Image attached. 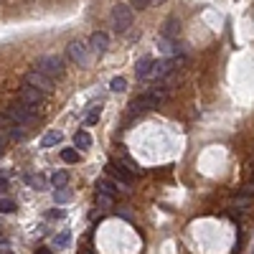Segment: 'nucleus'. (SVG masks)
<instances>
[{"instance_id":"nucleus-1","label":"nucleus","mask_w":254,"mask_h":254,"mask_svg":"<svg viewBox=\"0 0 254 254\" xmlns=\"http://www.w3.org/2000/svg\"><path fill=\"white\" fill-rule=\"evenodd\" d=\"M33 69L46 74L49 79H61L64 76V59L56 56V53H43L41 59H36V66H33Z\"/></svg>"},{"instance_id":"nucleus-2","label":"nucleus","mask_w":254,"mask_h":254,"mask_svg":"<svg viewBox=\"0 0 254 254\" xmlns=\"http://www.w3.org/2000/svg\"><path fill=\"white\" fill-rule=\"evenodd\" d=\"M5 117L10 119V122H16V125H23V127H28V125H33V122H36V112H33V107L23 104V102H20V99L8 107Z\"/></svg>"},{"instance_id":"nucleus-3","label":"nucleus","mask_w":254,"mask_h":254,"mask_svg":"<svg viewBox=\"0 0 254 254\" xmlns=\"http://www.w3.org/2000/svg\"><path fill=\"white\" fill-rule=\"evenodd\" d=\"M112 23L117 33H125L132 26V8L130 5H115L112 8Z\"/></svg>"},{"instance_id":"nucleus-4","label":"nucleus","mask_w":254,"mask_h":254,"mask_svg":"<svg viewBox=\"0 0 254 254\" xmlns=\"http://www.w3.org/2000/svg\"><path fill=\"white\" fill-rule=\"evenodd\" d=\"M23 82H26V86H33V89H41L43 94H49V92L53 89V79H49L46 74H41V71H36V69H31V71L23 76Z\"/></svg>"},{"instance_id":"nucleus-5","label":"nucleus","mask_w":254,"mask_h":254,"mask_svg":"<svg viewBox=\"0 0 254 254\" xmlns=\"http://www.w3.org/2000/svg\"><path fill=\"white\" fill-rule=\"evenodd\" d=\"M66 56H69V61H74L76 66H84L89 61V49H86L82 41H71L69 46H66Z\"/></svg>"},{"instance_id":"nucleus-6","label":"nucleus","mask_w":254,"mask_h":254,"mask_svg":"<svg viewBox=\"0 0 254 254\" xmlns=\"http://www.w3.org/2000/svg\"><path fill=\"white\" fill-rule=\"evenodd\" d=\"M158 104H160V94L158 92H145L132 102V112H148V109H155Z\"/></svg>"},{"instance_id":"nucleus-7","label":"nucleus","mask_w":254,"mask_h":254,"mask_svg":"<svg viewBox=\"0 0 254 254\" xmlns=\"http://www.w3.org/2000/svg\"><path fill=\"white\" fill-rule=\"evenodd\" d=\"M107 173H109V175H115L117 183H122V186L132 183V178H135V175H132V173L125 168V163H122V160H109V163H107Z\"/></svg>"},{"instance_id":"nucleus-8","label":"nucleus","mask_w":254,"mask_h":254,"mask_svg":"<svg viewBox=\"0 0 254 254\" xmlns=\"http://www.w3.org/2000/svg\"><path fill=\"white\" fill-rule=\"evenodd\" d=\"M89 49L94 56H104V53L109 51V36L104 31H97V33H92V38H89Z\"/></svg>"},{"instance_id":"nucleus-9","label":"nucleus","mask_w":254,"mask_h":254,"mask_svg":"<svg viewBox=\"0 0 254 254\" xmlns=\"http://www.w3.org/2000/svg\"><path fill=\"white\" fill-rule=\"evenodd\" d=\"M43 99H46V94L41 89H33V86H23V89H20V102L28 104V107H38Z\"/></svg>"},{"instance_id":"nucleus-10","label":"nucleus","mask_w":254,"mask_h":254,"mask_svg":"<svg viewBox=\"0 0 254 254\" xmlns=\"http://www.w3.org/2000/svg\"><path fill=\"white\" fill-rule=\"evenodd\" d=\"M152 66H155V64H152L150 56H142V59L137 61V66H135V74L140 76V79H145V76L152 74Z\"/></svg>"},{"instance_id":"nucleus-11","label":"nucleus","mask_w":254,"mask_h":254,"mask_svg":"<svg viewBox=\"0 0 254 254\" xmlns=\"http://www.w3.org/2000/svg\"><path fill=\"white\" fill-rule=\"evenodd\" d=\"M178 33H181V23L175 18H168L165 20V28H163V38H178Z\"/></svg>"},{"instance_id":"nucleus-12","label":"nucleus","mask_w":254,"mask_h":254,"mask_svg":"<svg viewBox=\"0 0 254 254\" xmlns=\"http://www.w3.org/2000/svg\"><path fill=\"white\" fill-rule=\"evenodd\" d=\"M97 186H99V191H97V193H107V196H112V198L119 193V186L112 183V181H107V178H99Z\"/></svg>"},{"instance_id":"nucleus-13","label":"nucleus","mask_w":254,"mask_h":254,"mask_svg":"<svg viewBox=\"0 0 254 254\" xmlns=\"http://www.w3.org/2000/svg\"><path fill=\"white\" fill-rule=\"evenodd\" d=\"M173 59H163V61H158L155 66H152V74L155 76H165V74H170L173 71Z\"/></svg>"},{"instance_id":"nucleus-14","label":"nucleus","mask_w":254,"mask_h":254,"mask_svg":"<svg viewBox=\"0 0 254 254\" xmlns=\"http://www.w3.org/2000/svg\"><path fill=\"white\" fill-rule=\"evenodd\" d=\"M56 142H61V132H59V130H51V132H46V135H43L41 148H53Z\"/></svg>"},{"instance_id":"nucleus-15","label":"nucleus","mask_w":254,"mask_h":254,"mask_svg":"<svg viewBox=\"0 0 254 254\" xmlns=\"http://www.w3.org/2000/svg\"><path fill=\"white\" fill-rule=\"evenodd\" d=\"M74 145H76V148H89V145H92V135H89L86 130H79V132L74 135Z\"/></svg>"},{"instance_id":"nucleus-16","label":"nucleus","mask_w":254,"mask_h":254,"mask_svg":"<svg viewBox=\"0 0 254 254\" xmlns=\"http://www.w3.org/2000/svg\"><path fill=\"white\" fill-rule=\"evenodd\" d=\"M51 183L56 186V188H64V186L69 183V173H66V170H56L51 175Z\"/></svg>"},{"instance_id":"nucleus-17","label":"nucleus","mask_w":254,"mask_h":254,"mask_svg":"<svg viewBox=\"0 0 254 254\" xmlns=\"http://www.w3.org/2000/svg\"><path fill=\"white\" fill-rule=\"evenodd\" d=\"M69 198H71V191L66 188V186H64V188H56V191H53V201H56V203H66Z\"/></svg>"},{"instance_id":"nucleus-18","label":"nucleus","mask_w":254,"mask_h":254,"mask_svg":"<svg viewBox=\"0 0 254 254\" xmlns=\"http://www.w3.org/2000/svg\"><path fill=\"white\" fill-rule=\"evenodd\" d=\"M69 241H71V234H69V231H61V234L53 239V244H56V249H66V247H69Z\"/></svg>"},{"instance_id":"nucleus-19","label":"nucleus","mask_w":254,"mask_h":254,"mask_svg":"<svg viewBox=\"0 0 254 254\" xmlns=\"http://www.w3.org/2000/svg\"><path fill=\"white\" fill-rule=\"evenodd\" d=\"M61 160L64 163H76V160H79V152H76L74 148H64L61 150Z\"/></svg>"},{"instance_id":"nucleus-20","label":"nucleus","mask_w":254,"mask_h":254,"mask_svg":"<svg viewBox=\"0 0 254 254\" xmlns=\"http://www.w3.org/2000/svg\"><path fill=\"white\" fill-rule=\"evenodd\" d=\"M109 89H112V92H125V89H127V82H125V76H115V79L109 82Z\"/></svg>"},{"instance_id":"nucleus-21","label":"nucleus","mask_w":254,"mask_h":254,"mask_svg":"<svg viewBox=\"0 0 254 254\" xmlns=\"http://www.w3.org/2000/svg\"><path fill=\"white\" fill-rule=\"evenodd\" d=\"M13 211H16L13 198H0V214H13Z\"/></svg>"},{"instance_id":"nucleus-22","label":"nucleus","mask_w":254,"mask_h":254,"mask_svg":"<svg viewBox=\"0 0 254 254\" xmlns=\"http://www.w3.org/2000/svg\"><path fill=\"white\" fill-rule=\"evenodd\" d=\"M99 115H102V104H97V107H92V112L86 115V125H97V119H99Z\"/></svg>"},{"instance_id":"nucleus-23","label":"nucleus","mask_w":254,"mask_h":254,"mask_svg":"<svg viewBox=\"0 0 254 254\" xmlns=\"http://www.w3.org/2000/svg\"><path fill=\"white\" fill-rule=\"evenodd\" d=\"M109 203H112V196H107V193H97V206H99V208H107Z\"/></svg>"},{"instance_id":"nucleus-24","label":"nucleus","mask_w":254,"mask_h":254,"mask_svg":"<svg viewBox=\"0 0 254 254\" xmlns=\"http://www.w3.org/2000/svg\"><path fill=\"white\" fill-rule=\"evenodd\" d=\"M150 3H152V0H130V5H135L137 10H145V8H150Z\"/></svg>"},{"instance_id":"nucleus-25","label":"nucleus","mask_w":254,"mask_h":254,"mask_svg":"<svg viewBox=\"0 0 254 254\" xmlns=\"http://www.w3.org/2000/svg\"><path fill=\"white\" fill-rule=\"evenodd\" d=\"M36 186H38V188H43V186H46V178H43V175H36Z\"/></svg>"},{"instance_id":"nucleus-26","label":"nucleus","mask_w":254,"mask_h":254,"mask_svg":"<svg viewBox=\"0 0 254 254\" xmlns=\"http://www.w3.org/2000/svg\"><path fill=\"white\" fill-rule=\"evenodd\" d=\"M8 188V181H5V175H0V193H3Z\"/></svg>"},{"instance_id":"nucleus-27","label":"nucleus","mask_w":254,"mask_h":254,"mask_svg":"<svg viewBox=\"0 0 254 254\" xmlns=\"http://www.w3.org/2000/svg\"><path fill=\"white\" fill-rule=\"evenodd\" d=\"M49 216H51V219H61V216H64V211H61V208H56V211H51Z\"/></svg>"},{"instance_id":"nucleus-28","label":"nucleus","mask_w":254,"mask_h":254,"mask_svg":"<svg viewBox=\"0 0 254 254\" xmlns=\"http://www.w3.org/2000/svg\"><path fill=\"white\" fill-rule=\"evenodd\" d=\"M36 254H53L51 249H36Z\"/></svg>"},{"instance_id":"nucleus-29","label":"nucleus","mask_w":254,"mask_h":254,"mask_svg":"<svg viewBox=\"0 0 254 254\" xmlns=\"http://www.w3.org/2000/svg\"><path fill=\"white\" fill-rule=\"evenodd\" d=\"M79 254H94V252H92V249H82Z\"/></svg>"},{"instance_id":"nucleus-30","label":"nucleus","mask_w":254,"mask_h":254,"mask_svg":"<svg viewBox=\"0 0 254 254\" xmlns=\"http://www.w3.org/2000/svg\"><path fill=\"white\" fill-rule=\"evenodd\" d=\"M5 254H13V252H5Z\"/></svg>"},{"instance_id":"nucleus-31","label":"nucleus","mask_w":254,"mask_h":254,"mask_svg":"<svg viewBox=\"0 0 254 254\" xmlns=\"http://www.w3.org/2000/svg\"><path fill=\"white\" fill-rule=\"evenodd\" d=\"M252 170H254V163H252Z\"/></svg>"}]
</instances>
